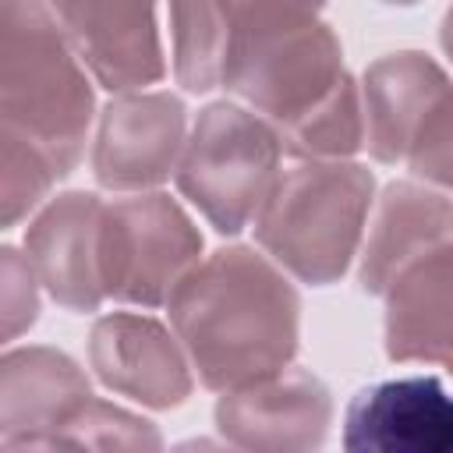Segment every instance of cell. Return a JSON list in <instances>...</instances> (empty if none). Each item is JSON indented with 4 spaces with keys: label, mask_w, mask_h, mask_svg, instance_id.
I'll use <instances>...</instances> for the list:
<instances>
[{
    "label": "cell",
    "mask_w": 453,
    "mask_h": 453,
    "mask_svg": "<svg viewBox=\"0 0 453 453\" xmlns=\"http://www.w3.org/2000/svg\"><path fill=\"white\" fill-rule=\"evenodd\" d=\"M202 230L180 202L163 191L106 202L99 237L106 297L138 308L166 304L180 280L202 262Z\"/></svg>",
    "instance_id": "6"
},
{
    "label": "cell",
    "mask_w": 453,
    "mask_h": 453,
    "mask_svg": "<svg viewBox=\"0 0 453 453\" xmlns=\"http://www.w3.org/2000/svg\"><path fill=\"white\" fill-rule=\"evenodd\" d=\"M106 202L92 191L50 198L25 230V251L46 294L67 311H99L106 301L99 237Z\"/></svg>",
    "instance_id": "14"
},
{
    "label": "cell",
    "mask_w": 453,
    "mask_h": 453,
    "mask_svg": "<svg viewBox=\"0 0 453 453\" xmlns=\"http://www.w3.org/2000/svg\"><path fill=\"white\" fill-rule=\"evenodd\" d=\"M453 234V202L414 180H393L379 195L368 241L361 248L357 283L368 297H379L389 273L421 251L425 244Z\"/></svg>",
    "instance_id": "17"
},
{
    "label": "cell",
    "mask_w": 453,
    "mask_h": 453,
    "mask_svg": "<svg viewBox=\"0 0 453 453\" xmlns=\"http://www.w3.org/2000/svg\"><path fill=\"white\" fill-rule=\"evenodd\" d=\"M439 46H442V53L453 60V4L446 7L442 21H439Z\"/></svg>",
    "instance_id": "21"
},
{
    "label": "cell",
    "mask_w": 453,
    "mask_h": 453,
    "mask_svg": "<svg viewBox=\"0 0 453 453\" xmlns=\"http://www.w3.org/2000/svg\"><path fill=\"white\" fill-rule=\"evenodd\" d=\"M219 88L265 117L294 159H347L365 149L361 85L319 14L283 18L248 35L230 53Z\"/></svg>",
    "instance_id": "2"
},
{
    "label": "cell",
    "mask_w": 453,
    "mask_h": 453,
    "mask_svg": "<svg viewBox=\"0 0 453 453\" xmlns=\"http://www.w3.org/2000/svg\"><path fill=\"white\" fill-rule=\"evenodd\" d=\"M386 357L435 365L453 375V234L403 258L382 294Z\"/></svg>",
    "instance_id": "11"
},
{
    "label": "cell",
    "mask_w": 453,
    "mask_h": 453,
    "mask_svg": "<svg viewBox=\"0 0 453 453\" xmlns=\"http://www.w3.org/2000/svg\"><path fill=\"white\" fill-rule=\"evenodd\" d=\"M0 319L4 340H18L39 319V273L18 248H0Z\"/></svg>",
    "instance_id": "19"
},
{
    "label": "cell",
    "mask_w": 453,
    "mask_h": 453,
    "mask_svg": "<svg viewBox=\"0 0 453 453\" xmlns=\"http://www.w3.org/2000/svg\"><path fill=\"white\" fill-rule=\"evenodd\" d=\"M350 453H453V396L435 375H403L357 389L343 414Z\"/></svg>",
    "instance_id": "13"
},
{
    "label": "cell",
    "mask_w": 453,
    "mask_h": 453,
    "mask_svg": "<svg viewBox=\"0 0 453 453\" xmlns=\"http://www.w3.org/2000/svg\"><path fill=\"white\" fill-rule=\"evenodd\" d=\"M88 365L106 389L149 411H173L195 389V368L177 333L138 311H110L92 322Z\"/></svg>",
    "instance_id": "9"
},
{
    "label": "cell",
    "mask_w": 453,
    "mask_h": 453,
    "mask_svg": "<svg viewBox=\"0 0 453 453\" xmlns=\"http://www.w3.org/2000/svg\"><path fill=\"white\" fill-rule=\"evenodd\" d=\"M198 382L230 393L294 365L301 294L280 265L248 244L216 248L166 301Z\"/></svg>",
    "instance_id": "1"
},
{
    "label": "cell",
    "mask_w": 453,
    "mask_h": 453,
    "mask_svg": "<svg viewBox=\"0 0 453 453\" xmlns=\"http://www.w3.org/2000/svg\"><path fill=\"white\" fill-rule=\"evenodd\" d=\"M188 106L173 92H120L99 113L92 173L106 191H149L177 173Z\"/></svg>",
    "instance_id": "7"
},
{
    "label": "cell",
    "mask_w": 453,
    "mask_h": 453,
    "mask_svg": "<svg viewBox=\"0 0 453 453\" xmlns=\"http://www.w3.org/2000/svg\"><path fill=\"white\" fill-rule=\"evenodd\" d=\"M57 446H71V449H163V432L149 418L92 396L64 425L53 449Z\"/></svg>",
    "instance_id": "18"
},
{
    "label": "cell",
    "mask_w": 453,
    "mask_h": 453,
    "mask_svg": "<svg viewBox=\"0 0 453 453\" xmlns=\"http://www.w3.org/2000/svg\"><path fill=\"white\" fill-rule=\"evenodd\" d=\"M375 173L347 159H304L280 173L255 219V241L308 287L340 283L361 248Z\"/></svg>",
    "instance_id": "4"
},
{
    "label": "cell",
    "mask_w": 453,
    "mask_h": 453,
    "mask_svg": "<svg viewBox=\"0 0 453 453\" xmlns=\"http://www.w3.org/2000/svg\"><path fill=\"white\" fill-rule=\"evenodd\" d=\"M382 4H393V7H411V4H418V0H382Z\"/></svg>",
    "instance_id": "22"
},
{
    "label": "cell",
    "mask_w": 453,
    "mask_h": 453,
    "mask_svg": "<svg viewBox=\"0 0 453 453\" xmlns=\"http://www.w3.org/2000/svg\"><path fill=\"white\" fill-rule=\"evenodd\" d=\"M407 166L414 170V177H421L428 184L453 188V85L428 110V117L407 152Z\"/></svg>",
    "instance_id": "20"
},
{
    "label": "cell",
    "mask_w": 453,
    "mask_h": 453,
    "mask_svg": "<svg viewBox=\"0 0 453 453\" xmlns=\"http://www.w3.org/2000/svg\"><path fill=\"white\" fill-rule=\"evenodd\" d=\"M74 53L110 92H134L166 78L156 21L159 0H46Z\"/></svg>",
    "instance_id": "10"
},
{
    "label": "cell",
    "mask_w": 453,
    "mask_h": 453,
    "mask_svg": "<svg viewBox=\"0 0 453 453\" xmlns=\"http://www.w3.org/2000/svg\"><path fill=\"white\" fill-rule=\"evenodd\" d=\"M212 421L223 442L237 449H319L329 439L333 393L315 372L287 365L269 379L219 393Z\"/></svg>",
    "instance_id": "8"
},
{
    "label": "cell",
    "mask_w": 453,
    "mask_h": 453,
    "mask_svg": "<svg viewBox=\"0 0 453 453\" xmlns=\"http://www.w3.org/2000/svg\"><path fill=\"white\" fill-rule=\"evenodd\" d=\"M88 400V375L67 350L28 343L0 357V442L7 449H53Z\"/></svg>",
    "instance_id": "12"
},
{
    "label": "cell",
    "mask_w": 453,
    "mask_h": 453,
    "mask_svg": "<svg viewBox=\"0 0 453 453\" xmlns=\"http://www.w3.org/2000/svg\"><path fill=\"white\" fill-rule=\"evenodd\" d=\"M283 142L276 127L248 106L209 103L198 110L184 156L177 163L180 195L223 237L258 219L280 180Z\"/></svg>",
    "instance_id": "5"
},
{
    "label": "cell",
    "mask_w": 453,
    "mask_h": 453,
    "mask_svg": "<svg viewBox=\"0 0 453 453\" xmlns=\"http://www.w3.org/2000/svg\"><path fill=\"white\" fill-rule=\"evenodd\" d=\"M449 74L425 50H396L365 67V145L375 163L407 159L428 110L446 96Z\"/></svg>",
    "instance_id": "16"
},
{
    "label": "cell",
    "mask_w": 453,
    "mask_h": 453,
    "mask_svg": "<svg viewBox=\"0 0 453 453\" xmlns=\"http://www.w3.org/2000/svg\"><path fill=\"white\" fill-rule=\"evenodd\" d=\"M96 113L85 64L46 0L0 11V138L42 152L60 180L78 166Z\"/></svg>",
    "instance_id": "3"
},
{
    "label": "cell",
    "mask_w": 453,
    "mask_h": 453,
    "mask_svg": "<svg viewBox=\"0 0 453 453\" xmlns=\"http://www.w3.org/2000/svg\"><path fill=\"white\" fill-rule=\"evenodd\" d=\"M326 0H170L173 78L184 92H212L223 85L230 53L258 28L322 14Z\"/></svg>",
    "instance_id": "15"
}]
</instances>
